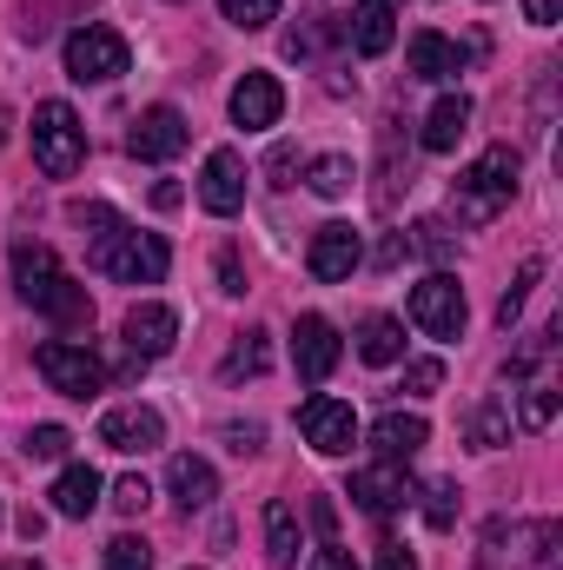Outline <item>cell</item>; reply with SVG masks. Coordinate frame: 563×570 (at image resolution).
Instances as JSON below:
<instances>
[{
    "mask_svg": "<svg viewBox=\"0 0 563 570\" xmlns=\"http://www.w3.org/2000/svg\"><path fill=\"white\" fill-rule=\"evenodd\" d=\"M266 558H273V570L298 564V511H292L285 498L266 504Z\"/></svg>",
    "mask_w": 563,
    "mask_h": 570,
    "instance_id": "d4e9b609",
    "label": "cell"
},
{
    "mask_svg": "<svg viewBox=\"0 0 563 570\" xmlns=\"http://www.w3.org/2000/svg\"><path fill=\"white\" fill-rule=\"evenodd\" d=\"M298 166V153L292 146H273V159H266V173H273V186H285V173Z\"/></svg>",
    "mask_w": 563,
    "mask_h": 570,
    "instance_id": "ab89813d",
    "label": "cell"
},
{
    "mask_svg": "<svg viewBox=\"0 0 563 570\" xmlns=\"http://www.w3.org/2000/svg\"><path fill=\"white\" fill-rule=\"evenodd\" d=\"M179 199H186V193H179V186H172V179H159V186H152V206H159V213H172V206H179Z\"/></svg>",
    "mask_w": 563,
    "mask_h": 570,
    "instance_id": "7bdbcfd3",
    "label": "cell"
},
{
    "mask_svg": "<svg viewBox=\"0 0 563 570\" xmlns=\"http://www.w3.org/2000/svg\"><path fill=\"white\" fill-rule=\"evenodd\" d=\"M338 358H345L338 325L318 318V312H305V318L292 325V365H298V379H305V385H325V379L338 372Z\"/></svg>",
    "mask_w": 563,
    "mask_h": 570,
    "instance_id": "ba28073f",
    "label": "cell"
},
{
    "mask_svg": "<svg viewBox=\"0 0 563 570\" xmlns=\"http://www.w3.org/2000/svg\"><path fill=\"white\" fill-rule=\"evenodd\" d=\"M107 570H152V544L146 538H113L107 544Z\"/></svg>",
    "mask_w": 563,
    "mask_h": 570,
    "instance_id": "836d02e7",
    "label": "cell"
},
{
    "mask_svg": "<svg viewBox=\"0 0 563 570\" xmlns=\"http://www.w3.org/2000/svg\"><path fill=\"white\" fill-rule=\"evenodd\" d=\"M219 292H226V298H246V266H239V253H219Z\"/></svg>",
    "mask_w": 563,
    "mask_h": 570,
    "instance_id": "8d00e7d4",
    "label": "cell"
},
{
    "mask_svg": "<svg viewBox=\"0 0 563 570\" xmlns=\"http://www.w3.org/2000/svg\"><path fill=\"white\" fill-rule=\"evenodd\" d=\"M524 431H551V419H557V385L551 379H537V385H524Z\"/></svg>",
    "mask_w": 563,
    "mask_h": 570,
    "instance_id": "83f0119b",
    "label": "cell"
},
{
    "mask_svg": "<svg viewBox=\"0 0 563 570\" xmlns=\"http://www.w3.org/2000/svg\"><path fill=\"white\" fill-rule=\"evenodd\" d=\"M146 504H152V491H146V478H120V484H113V511H127V518H140Z\"/></svg>",
    "mask_w": 563,
    "mask_h": 570,
    "instance_id": "d590c367",
    "label": "cell"
},
{
    "mask_svg": "<svg viewBox=\"0 0 563 570\" xmlns=\"http://www.w3.org/2000/svg\"><path fill=\"white\" fill-rule=\"evenodd\" d=\"M100 491H107V484H100V471H93V464H67V471L53 478V491H47V498H53V511H60V518H93Z\"/></svg>",
    "mask_w": 563,
    "mask_h": 570,
    "instance_id": "ffe728a7",
    "label": "cell"
},
{
    "mask_svg": "<svg viewBox=\"0 0 563 570\" xmlns=\"http://www.w3.org/2000/svg\"><path fill=\"white\" fill-rule=\"evenodd\" d=\"M424 444H431V425H424L418 412H385V419L372 425V451H378V458H392V464L418 458Z\"/></svg>",
    "mask_w": 563,
    "mask_h": 570,
    "instance_id": "d6986e66",
    "label": "cell"
},
{
    "mask_svg": "<svg viewBox=\"0 0 563 570\" xmlns=\"http://www.w3.org/2000/svg\"><path fill=\"white\" fill-rule=\"evenodd\" d=\"M412 325L431 332V338H464V325H471V305H464V285L451 279V273H431V279L412 285Z\"/></svg>",
    "mask_w": 563,
    "mask_h": 570,
    "instance_id": "8992f818",
    "label": "cell"
},
{
    "mask_svg": "<svg viewBox=\"0 0 563 570\" xmlns=\"http://www.w3.org/2000/svg\"><path fill=\"white\" fill-rule=\"evenodd\" d=\"M219 13L253 33V27H273V20H279V0H219Z\"/></svg>",
    "mask_w": 563,
    "mask_h": 570,
    "instance_id": "4dcf8cb0",
    "label": "cell"
},
{
    "mask_svg": "<svg viewBox=\"0 0 563 570\" xmlns=\"http://www.w3.org/2000/svg\"><path fill=\"white\" fill-rule=\"evenodd\" d=\"M424 524H431V531H451V524H457V484H451V478L424 491Z\"/></svg>",
    "mask_w": 563,
    "mask_h": 570,
    "instance_id": "f546056e",
    "label": "cell"
},
{
    "mask_svg": "<svg viewBox=\"0 0 563 570\" xmlns=\"http://www.w3.org/2000/svg\"><path fill=\"white\" fill-rule=\"evenodd\" d=\"M159 438H166V419H159L152 405H120V412H107V419H100V444H107V451H120V458L152 451Z\"/></svg>",
    "mask_w": 563,
    "mask_h": 570,
    "instance_id": "2e32d148",
    "label": "cell"
},
{
    "mask_svg": "<svg viewBox=\"0 0 563 570\" xmlns=\"http://www.w3.org/2000/svg\"><path fill=\"white\" fill-rule=\"evenodd\" d=\"M120 332H127V352H134V358H166V352H172V338H179V312H172V305H159V298H146V305H134V312H127V325H120Z\"/></svg>",
    "mask_w": 563,
    "mask_h": 570,
    "instance_id": "4fadbf2b",
    "label": "cell"
},
{
    "mask_svg": "<svg viewBox=\"0 0 563 570\" xmlns=\"http://www.w3.org/2000/svg\"><path fill=\"white\" fill-rule=\"evenodd\" d=\"M166 491H172V504H179V511H206V504L219 498V478H213V464H206V458L179 451V458L166 464Z\"/></svg>",
    "mask_w": 563,
    "mask_h": 570,
    "instance_id": "ac0fdd59",
    "label": "cell"
},
{
    "mask_svg": "<svg viewBox=\"0 0 563 570\" xmlns=\"http://www.w3.org/2000/svg\"><path fill=\"white\" fill-rule=\"evenodd\" d=\"M537 279H544V259H524V273H517V285H511V292L497 298V325H504V332L517 325V312H524V298H531V285H537Z\"/></svg>",
    "mask_w": 563,
    "mask_h": 570,
    "instance_id": "f1b7e54d",
    "label": "cell"
},
{
    "mask_svg": "<svg viewBox=\"0 0 563 570\" xmlns=\"http://www.w3.org/2000/svg\"><path fill=\"white\" fill-rule=\"evenodd\" d=\"M127 60H134V53H127V40H120L113 27H73V33H67V73H73L80 87H87V80H93V87L120 80Z\"/></svg>",
    "mask_w": 563,
    "mask_h": 570,
    "instance_id": "52a82bcc",
    "label": "cell"
},
{
    "mask_svg": "<svg viewBox=\"0 0 563 570\" xmlns=\"http://www.w3.org/2000/svg\"><path fill=\"white\" fill-rule=\"evenodd\" d=\"M13 285H20V298H27L40 318H53V325H93L87 285L60 266V253H53L47 239H20V246H13Z\"/></svg>",
    "mask_w": 563,
    "mask_h": 570,
    "instance_id": "7a4b0ae2",
    "label": "cell"
},
{
    "mask_svg": "<svg viewBox=\"0 0 563 570\" xmlns=\"http://www.w3.org/2000/svg\"><path fill=\"white\" fill-rule=\"evenodd\" d=\"M199 206H206L213 219H233V213L246 206V159H239L233 146L206 153V173H199Z\"/></svg>",
    "mask_w": 563,
    "mask_h": 570,
    "instance_id": "7c38bea8",
    "label": "cell"
},
{
    "mask_svg": "<svg viewBox=\"0 0 563 570\" xmlns=\"http://www.w3.org/2000/svg\"><path fill=\"white\" fill-rule=\"evenodd\" d=\"M305 570H358V564H352V551H338V544H325V551H318V558H312Z\"/></svg>",
    "mask_w": 563,
    "mask_h": 570,
    "instance_id": "f35d334b",
    "label": "cell"
},
{
    "mask_svg": "<svg viewBox=\"0 0 563 570\" xmlns=\"http://www.w3.org/2000/svg\"><path fill=\"white\" fill-rule=\"evenodd\" d=\"M67 451H73V438H67V425H33V431H27V458L53 464V458H67Z\"/></svg>",
    "mask_w": 563,
    "mask_h": 570,
    "instance_id": "1f68e13d",
    "label": "cell"
},
{
    "mask_svg": "<svg viewBox=\"0 0 563 570\" xmlns=\"http://www.w3.org/2000/svg\"><path fill=\"white\" fill-rule=\"evenodd\" d=\"M358 358H365V365H398V358H405V325H398L392 312H372V318L358 325Z\"/></svg>",
    "mask_w": 563,
    "mask_h": 570,
    "instance_id": "cb8c5ba5",
    "label": "cell"
},
{
    "mask_svg": "<svg viewBox=\"0 0 563 570\" xmlns=\"http://www.w3.org/2000/svg\"><path fill=\"white\" fill-rule=\"evenodd\" d=\"M405 253H424V259H451V233H444L437 219H418V226H412V239H405Z\"/></svg>",
    "mask_w": 563,
    "mask_h": 570,
    "instance_id": "d6a6232c",
    "label": "cell"
},
{
    "mask_svg": "<svg viewBox=\"0 0 563 570\" xmlns=\"http://www.w3.org/2000/svg\"><path fill=\"white\" fill-rule=\"evenodd\" d=\"M358 259H365V246H358V233H352V226H338V219H332V226H318V233H312V246H305V273H312L318 285L352 279V273H358Z\"/></svg>",
    "mask_w": 563,
    "mask_h": 570,
    "instance_id": "30bf717a",
    "label": "cell"
},
{
    "mask_svg": "<svg viewBox=\"0 0 563 570\" xmlns=\"http://www.w3.org/2000/svg\"><path fill=\"white\" fill-rule=\"evenodd\" d=\"M266 365H273V352H266V332H239V338H233V352H226V365H219V372H226V379H233V385H239V379H259V372H266Z\"/></svg>",
    "mask_w": 563,
    "mask_h": 570,
    "instance_id": "484cf974",
    "label": "cell"
},
{
    "mask_svg": "<svg viewBox=\"0 0 563 570\" xmlns=\"http://www.w3.org/2000/svg\"><path fill=\"white\" fill-rule=\"evenodd\" d=\"M33 159L47 179H73L87 166V127L67 100H40L33 107Z\"/></svg>",
    "mask_w": 563,
    "mask_h": 570,
    "instance_id": "277c9868",
    "label": "cell"
},
{
    "mask_svg": "<svg viewBox=\"0 0 563 570\" xmlns=\"http://www.w3.org/2000/svg\"><path fill=\"white\" fill-rule=\"evenodd\" d=\"M437 385H444V365H437V358H412V365H405V392H412V399H431Z\"/></svg>",
    "mask_w": 563,
    "mask_h": 570,
    "instance_id": "e575fe53",
    "label": "cell"
},
{
    "mask_svg": "<svg viewBox=\"0 0 563 570\" xmlns=\"http://www.w3.org/2000/svg\"><path fill=\"white\" fill-rule=\"evenodd\" d=\"M7 570H13V564H7Z\"/></svg>",
    "mask_w": 563,
    "mask_h": 570,
    "instance_id": "bcb514c9",
    "label": "cell"
},
{
    "mask_svg": "<svg viewBox=\"0 0 563 570\" xmlns=\"http://www.w3.org/2000/svg\"><path fill=\"white\" fill-rule=\"evenodd\" d=\"M464 127H471V100H464V94H444V100L424 114L418 146H424V153H451V146L464 140Z\"/></svg>",
    "mask_w": 563,
    "mask_h": 570,
    "instance_id": "44dd1931",
    "label": "cell"
},
{
    "mask_svg": "<svg viewBox=\"0 0 563 570\" xmlns=\"http://www.w3.org/2000/svg\"><path fill=\"white\" fill-rule=\"evenodd\" d=\"M405 60H412V73H418V80H451V73H464V53H457L437 27L412 33V53H405Z\"/></svg>",
    "mask_w": 563,
    "mask_h": 570,
    "instance_id": "7402d4cb",
    "label": "cell"
},
{
    "mask_svg": "<svg viewBox=\"0 0 563 570\" xmlns=\"http://www.w3.org/2000/svg\"><path fill=\"white\" fill-rule=\"evenodd\" d=\"M73 219L80 226H93V273H107V279H127V285H159L166 279V266H172V246L159 239V233H134L113 206H73Z\"/></svg>",
    "mask_w": 563,
    "mask_h": 570,
    "instance_id": "6da1fadb",
    "label": "cell"
},
{
    "mask_svg": "<svg viewBox=\"0 0 563 570\" xmlns=\"http://www.w3.org/2000/svg\"><path fill=\"white\" fill-rule=\"evenodd\" d=\"M464 438H471L477 451H504V444H511V399H504V392L477 399L471 419H464Z\"/></svg>",
    "mask_w": 563,
    "mask_h": 570,
    "instance_id": "603a6c76",
    "label": "cell"
},
{
    "mask_svg": "<svg viewBox=\"0 0 563 570\" xmlns=\"http://www.w3.org/2000/svg\"><path fill=\"white\" fill-rule=\"evenodd\" d=\"M279 114H285V87L273 73H246V80L233 87V127L266 134V127H279Z\"/></svg>",
    "mask_w": 563,
    "mask_h": 570,
    "instance_id": "9a60e30c",
    "label": "cell"
},
{
    "mask_svg": "<svg viewBox=\"0 0 563 570\" xmlns=\"http://www.w3.org/2000/svg\"><path fill=\"white\" fill-rule=\"evenodd\" d=\"M352 504L372 511V518H392L398 504H412V478H405V464L378 458L372 471H358V478H352Z\"/></svg>",
    "mask_w": 563,
    "mask_h": 570,
    "instance_id": "5bb4252c",
    "label": "cell"
},
{
    "mask_svg": "<svg viewBox=\"0 0 563 570\" xmlns=\"http://www.w3.org/2000/svg\"><path fill=\"white\" fill-rule=\"evenodd\" d=\"M226 444H233L239 458H246V451H259V425H233V431H226Z\"/></svg>",
    "mask_w": 563,
    "mask_h": 570,
    "instance_id": "b9f144b4",
    "label": "cell"
},
{
    "mask_svg": "<svg viewBox=\"0 0 563 570\" xmlns=\"http://www.w3.org/2000/svg\"><path fill=\"white\" fill-rule=\"evenodd\" d=\"M186 140H192V127H186L179 107H146L140 120H134V134H127V153L146 159V166H159V159L186 153Z\"/></svg>",
    "mask_w": 563,
    "mask_h": 570,
    "instance_id": "8fae6325",
    "label": "cell"
},
{
    "mask_svg": "<svg viewBox=\"0 0 563 570\" xmlns=\"http://www.w3.org/2000/svg\"><path fill=\"white\" fill-rule=\"evenodd\" d=\"M345 40H352L358 60H378V53L398 40V7H392V0H358V7L345 13Z\"/></svg>",
    "mask_w": 563,
    "mask_h": 570,
    "instance_id": "e0dca14e",
    "label": "cell"
},
{
    "mask_svg": "<svg viewBox=\"0 0 563 570\" xmlns=\"http://www.w3.org/2000/svg\"><path fill=\"white\" fill-rule=\"evenodd\" d=\"M557 13H563V0H524V20L531 27H557Z\"/></svg>",
    "mask_w": 563,
    "mask_h": 570,
    "instance_id": "74e56055",
    "label": "cell"
},
{
    "mask_svg": "<svg viewBox=\"0 0 563 570\" xmlns=\"http://www.w3.org/2000/svg\"><path fill=\"white\" fill-rule=\"evenodd\" d=\"M40 531H47V518H40V511H20V538H27V544H33V538H40Z\"/></svg>",
    "mask_w": 563,
    "mask_h": 570,
    "instance_id": "ee69618b",
    "label": "cell"
},
{
    "mask_svg": "<svg viewBox=\"0 0 563 570\" xmlns=\"http://www.w3.org/2000/svg\"><path fill=\"white\" fill-rule=\"evenodd\" d=\"M378 570H418V558H412L405 544H385V551H378Z\"/></svg>",
    "mask_w": 563,
    "mask_h": 570,
    "instance_id": "60d3db41",
    "label": "cell"
},
{
    "mask_svg": "<svg viewBox=\"0 0 563 570\" xmlns=\"http://www.w3.org/2000/svg\"><path fill=\"white\" fill-rule=\"evenodd\" d=\"M298 431H305V444L318 451V458H345L352 444H358V419H352V405L345 399H305L298 405Z\"/></svg>",
    "mask_w": 563,
    "mask_h": 570,
    "instance_id": "9c48e42d",
    "label": "cell"
},
{
    "mask_svg": "<svg viewBox=\"0 0 563 570\" xmlns=\"http://www.w3.org/2000/svg\"><path fill=\"white\" fill-rule=\"evenodd\" d=\"M0 146H7V107H0Z\"/></svg>",
    "mask_w": 563,
    "mask_h": 570,
    "instance_id": "f6af8a7d",
    "label": "cell"
},
{
    "mask_svg": "<svg viewBox=\"0 0 563 570\" xmlns=\"http://www.w3.org/2000/svg\"><path fill=\"white\" fill-rule=\"evenodd\" d=\"M352 179H358V166H352L345 153L312 159V193H318V199H345V193H352Z\"/></svg>",
    "mask_w": 563,
    "mask_h": 570,
    "instance_id": "4316f807",
    "label": "cell"
},
{
    "mask_svg": "<svg viewBox=\"0 0 563 570\" xmlns=\"http://www.w3.org/2000/svg\"><path fill=\"white\" fill-rule=\"evenodd\" d=\"M517 146H491V153H477V166L451 186V206H457V219L464 226H484V219H497L511 199H517Z\"/></svg>",
    "mask_w": 563,
    "mask_h": 570,
    "instance_id": "3957f363",
    "label": "cell"
},
{
    "mask_svg": "<svg viewBox=\"0 0 563 570\" xmlns=\"http://www.w3.org/2000/svg\"><path fill=\"white\" fill-rule=\"evenodd\" d=\"M33 372H40L60 399H93V392L107 385V365H100L87 345H67V338H47V345L33 352Z\"/></svg>",
    "mask_w": 563,
    "mask_h": 570,
    "instance_id": "5b68a950",
    "label": "cell"
}]
</instances>
